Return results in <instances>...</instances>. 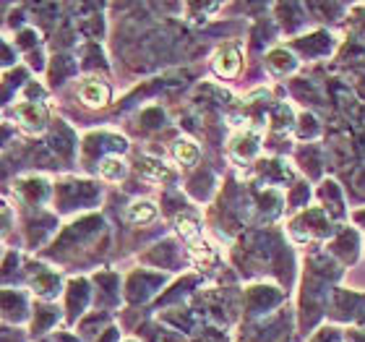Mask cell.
I'll return each mask as SVG.
<instances>
[{
	"instance_id": "6da1fadb",
	"label": "cell",
	"mask_w": 365,
	"mask_h": 342,
	"mask_svg": "<svg viewBox=\"0 0 365 342\" xmlns=\"http://www.w3.org/2000/svg\"><path fill=\"white\" fill-rule=\"evenodd\" d=\"M214 71L225 79H232L240 71V53L235 47H222L220 53L214 55Z\"/></svg>"
},
{
	"instance_id": "7a4b0ae2",
	"label": "cell",
	"mask_w": 365,
	"mask_h": 342,
	"mask_svg": "<svg viewBox=\"0 0 365 342\" xmlns=\"http://www.w3.org/2000/svg\"><path fill=\"white\" fill-rule=\"evenodd\" d=\"M78 97L84 99L89 107H99V105H105V102H107L110 91H107L105 84H97V81H86V84L78 89Z\"/></svg>"
},
{
	"instance_id": "3957f363",
	"label": "cell",
	"mask_w": 365,
	"mask_h": 342,
	"mask_svg": "<svg viewBox=\"0 0 365 342\" xmlns=\"http://www.w3.org/2000/svg\"><path fill=\"white\" fill-rule=\"evenodd\" d=\"M175 157L182 165H190V162L198 160V149L193 144H188V141H180V144L175 146Z\"/></svg>"
},
{
	"instance_id": "277c9868",
	"label": "cell",
	"mask_w": 365,
	"mask_h": 342,
	"mask_svg": "<svg viewBox=\"0 0 365 342\" xmlns=\"http://www.w3.org/2000/svg\"><path fill=\"white\" fill-rule=\"evenodd\" d=\"M128 217H130V220H133V222L152 220V217H154V206L149 204V201H141V204H136V206H133V209H130Z\"/></svg>"
},
{
	"instance_id": "5b68a950",
	"label": "cell",
	"mask_w": 365,
	"mask_h": 342,
	"mask_svg": "<svg viewBox=\"0 0 365 342\" xmlns=\"http://www.w3.org/2000/svg\"><path fill=\"white\" fill-rule=\"evenodd\" d=\"M120 173H123L120 160H105L102 162V175H107V178H118Z\"/></svg>"
}]
</instances>
